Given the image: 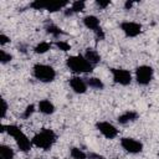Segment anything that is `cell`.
<instances>
[{
    "label": "cell",
    "instance_id": "cell-1",
    "mask_svg": "<svg viewBox=\"0 0 159 159\" xmlns=\"http://www.w3.org/2000/svg\"><path fill=\"white\" fill-rule=\"evenodd\" d=\"M0 132L1 133H7L14 139L19 150L22 152V153H29L34 147L31 139L16 124H4V123H1L0 124Z\"/></svg>",
    "mask_w": 159,
    "mask_h": 159
},
{
    "label": "cell",
    "instance_id": "cell-2",
    "mask_svg": "<svg viewBox=\"0 0 159 159\" xmlns=\"http://www.w3.org/2000/svg\"><path fill=\"white\" fill-rule=\"evenodd\" d=\"M31 142H32L34 147L47 152V150H50L56 144L57 134L52 129H50V128H42L40 132H37V133H35L32 135Z\"/></svg>",
    "mask_w": 159,
    "mask_h": 159
},
{
    "label": "cell",
    "instance_id": "cell-3",
    "mask_svg": "<svg viewBox=\"0 0 159 159\" xmlns=\"http://www.w3.org/2000/svg\"><path fill=\"white\" fill-rule=\"evenodd\" d=\"M66 66L67 68L75 73L76 76H80V75H84V73H91L94 68V66H92L86 58L83 55H72V56H68L66 58Z\"/></svg>",
    "mask_w": 159,
    "mask_h": 159
},
{
    "label": "cell",
    "instance_id": "cell-4",
    "mask_svg": "<svg viewBox=\"0 0 159 159\" xmlns=\"http://www.w3.org/2000/svg\"><path fill=\"white\" fill-rule=\"evenodd\" d=\"M32 76L35 80H37L39 82H42V83H51L56 80V70L50 66V65H46V63H35L32 66Z\"/></svg>",
    "mask_w": 159,
    "mask_h": 159
},
{
    "label": "cell",
    "instance_id": "cell-5",
    "mask_svg": "<svg viewBox=\"0 0 159 159\" xmlns=\"http://www.w3.org/2000/svg\"><path fill=\"white\" fill-rule=\"evenodd\" d=\"M154 77V68L149 65H139L134 70V80L139 86H148Z\"/></svg>",
    "mask_w": 159,
    "mask_h": 159
},
{
    "label": "cell",
    "instance_id": "cell-6",
    "mask_svg": "<svg viewBox=\"0 0 159 159\" xmlns=\"http://www.w3.org/2000/svg\"><path fill=\"white\" fill-rule=\"evenodd\" d=\"M111 75H112V80L116 84L127 87L132 83L133 77H132V72L127 68H122V67H109L108 68Z\"/></svg>",
    "mask_w": 159,
    "mask_h": 159
},
{
    "label": "cell",
    "instance_id": "cell-7",
    "mask_svg": "<svg viewBox=\"0 0 159 159\" xmlns=\"http://www.w3.org/2000/svg\"><path fill=\"white\" fill-rule=\"evenodd\" d=\"M120 147L125 153L133 154V155L142 153L144 149L143 143L138 139L132 138V137H122L120 138Z\"/></svg>",
    "mask_w": 159,
    "mask_h": 159
},
{
    "label": "cell",
    "instance_id": "cell-8",
    "mask_svg": "<svg viewBox=\"0 0 159 159\" xmlns=\"http://www.w3.org/2000/svg\"><path fill=\"white\" fill-rule=\"evenodd\" d=\"M94 127L106 139H109V140L117 138V135L119 133L118 128L113 123L107 122V120H98V122H96Z\"/></svg>",
    "mask_w": 159,
    "mask_h": 159
},
{
    "label": "cell",
    "instance_id": "cell-9",
    "mask_svg": "<svg viewBox=\"0 0 159 159\" xmlns=\"http://www.w3.org/2000/svg\"><path fill=\"white\" fill-rule=\"evenodd\" d=\"M119 29L124 34V36L129 37V39L139 36L142 34V31H143L142 24L134 22V21H123V22L119 24Z\"/></svg>",
    "mask_w": 159,
    "mask_h": 159
},
{
    "label": "cell",
    "instance_id": "cell-10",
    "mask_svg": "<svg viewBox=\"0 0 159 159\" xmlns=\"http://www.w3.org/2000/svg\"><path fill=\"white\" fill-rule=\"evenodd\" d=\"M68 84L71 87V89L76 93V94H84L88 89L86 78H82L81 76H72L68 78Z\"/></svg>",
    "mask_w": 159,
    "mask_h": 159
},
{
    "label": "cell",
    "instance_id": "cell-11",
    "mask_svg": "<svg viewBox=\"0 0 159 159\" xmlns=\"http://www.w3.org/2000/svg\"><path fill=\"white\" fill-rule=\"evenodd\" d=\"M137 119H139V113L135 112V111H132V109H128L123 113H120L118 117H117V122L122 125H125L128 123H132V122H135Z\"/></svg>",
    "mask_w": 159,
    "mask_h": 159
},
{
    "label": "cell",
    "instance_id": "cell-12",
    "mask_svg": "<svg viewBox=\"0 0 159 159\" xmlns=\"http://www.w3.org/2000/svg\"><path fill=\"white\" fill-rule=\"evenodd\" d=\"M37 109H39L40 113H42L45 116H51V114L55 113L56 107H55V104L50 99L43 98V99H40L37 102Z\"/></svg>",
    "mask_w": 159,
    "mask_h": 159
},
{
    "label": "cell",
    "instance_id": "cell-13",
    "mask_svg": "<svg viewBox=\"0 0 159 159\" xmlns=\"http://www.w3.org/2000/svg\"><path fill=\"white\" fill-rule=\"evenodd\" d=\"M83 56H84V58H86L92 66L98 65V63L101 62V60H102L99 52H98L96 48H92V47H87L86 51H84V53H83Z\"/></svg>",
    "mask_w": 159,
    "mask_h": 159
},
{
    "label": "cell",
    "instance_id": "cell-14",
    "mask_svg": "<svg viewBox=\"0 0 159 159\" xmlns=\"http://www.w3.org/2000/svg\"><path fill=\"white\" fill-rule=\"evenodd\" d=\"M82 22L84 25V27H87L88 30H92L93 32L101 27V21L96 15H86L82 19Z\"/></svg>",
    "mask_w": 159,
    "mask_h": 159
},
{
    "label": "cell",
    "instance_id": "cell-15",
    "mask_svg": "<svg viewBox=\"0 0 159 159\" xmlns=\"http://www.w3.org/2000/svg\"><path fill=\"white\" fill-rule=\"evenodd\" d=\"M45 30H46V34L51 35V36L55 37V39H58L60 36L67 35L61 27H58L56 24H53V22H51V21H46V22H45Z\"/></svg>",
    "mask_w": 159,
    "mask_h": 159
},
{
    "label": "cell",
    "instance_id": "cell-16",
    "mask_svg": "<svg viewBox=\"0 0 159 159\" xmlns=\"http://www.w3.org/2000/svg\"><path fill=\"white\" fill-rule=\"evenodd\" d=\"M52 46H53V42H50V41H41V42H39L37 45H35L32 50H34V52H35L36 55H43V53H46L47 51H50Z\"/></svg>",
    "mask_w": 159,
    "mask_h": 159
},
{
    "label": "cell",
    "instance_id": "cell-17",
    "mask_svg": "<svg viewBox=\"0 0 159 159\" xmlns=\"http://www.w3.org/2000/svg\"><path fill=\"white\" fill-rule=\"evenodd\" d=\"M86 82H87L88 88H92L94 91H102L104 88L103 81L98 77H88V78H86Z\"/></svg>",
    "mask_w": 159,
    "mask_h": 159
},
{
    "label": "cell",
    "instance_id": "cell-18",
    "mask_svg": "<svg viewBox=\"0 0 159 159\" xmlns=\"http://www.w3.org/2000/svg\"><path fill=\"white\" fill-rule=\"evenodd\" d=\"M67 6H70V1H62V2H53V1H47L46 11H48V12H56V11H60V10H62V9H66Z\"/></svg>",
    "mask_w": 159,
    "mask_h": 159
},
{
    "label": "cell",
    "instance_id": "cell-19",
    "mask_svg": "<svg viewBox=\"0 0 159 159\" xmlns=\"http://www.w3.org/2000/svg\"><path fill=\"white\" fill-rule=\"evenodd\" d=\"M0 157H1V159H14L15 152L10 145L0 144Z\"/></svg>",
    "mask_w": 159,
    "mask_h": 159
},
{
    "label": "cell",
    "instance_id": "cell-20",
    "mask_svg": "<svg viewBox=\"0 0 159 159\" xmlns=\"http://www.w3.org/2000/svg\"><path fill=\"white\" fill-rule=\"evenodd\" d=\"M70 157L72 159H87L88 158V154L86 152H83L78 147H71L70 148Z\"/></svg>",
    "mask_w": 159,
    "mask_h": 159
},
{
    "label": "cell",
    "instance_id": "cell-21",
    "mask_svg": "<svg viewBox=\"0 0 159 159\" xmlns=\"http://www.w3.org/2000/svg\"><path fill=\"white\" fill-rule=\"evenodd\" d=\"M84 7H86V1H83V0H76V1L71 2V5L68 6V9L71 10L72 14L82 12V11H84Z\"/></svg>",
    "mask_w": 159,
    "mask_h": 159
},
{
    "label": "cell",
    "instance_id": "cell-22",
    "mask_svg": "<svg viewBox=\"0 0 159 159\" xmlns=\"http://www.w3.org/2000/svg\"><path fill=\"white\" fill-rule=\"evenodd\" d=\"M53 46L57 48V50H60V51H63V52H68V51H71V45L67 42V41H63V40H56L55 42H53Z\"/></svg>",
    "mask_w": 159,
    "mask_h": 159
},
{
    "label": "cell",
    "instance_id": "cell-23",
    "mask_svg": "<svg viewBox=\"0 0 159 159\" xmlns=\"http://www.w3.org/2000/svg\"><path fill=\"white\" fill-rule=\"evenodd\" d=\"M46 6H47V1H41V0H34L30 2L29 7L36 10V11H42V10H46Z\"/></svg>",
    "mask_w": 159,
    "mask_h": 159
},
{
    "label": "cell",
    "instance_id": "cell-24",
    "mask_svg": "<svg viewBox=\"0 0 159 159\" xmlns=\"http://www.w3.org/2000/svg\"><path fill=\"white\" fill-rule=\"evenodd\" d=\"M35 111H36V106L34 104V103H31V104H27L26 106V108L24 109V112H22V119H29L34 113H35Z\"/></svg>",
    "mask_w": 159,
    "mask_h": 159
},
{
    "label": "cell",
    "instance_id": "cell-25",
    "mask_svg": "<svg viewBox=\"0 0 159 159\" xmlns=\"http://www.w3.org/2000/svg\"><path fill=\"white\" fill-rule=\"evenodd\" d=\"M12 58L14 57L10 52H6L5 50H0V62H1V65H6V63L11 62Z\"/></svg>",
    "mask_w": 159,
    "mask_h": 159
},
{
    "label": "cell",
    "instance_id": "cell-26",
    "mask_svg": "<svg viewBox=\"0 0 159 159\" xmlns=\"http://www.w3.org/2000/svg\"><path fill=\"white\" fill-rule=\"evenodd\" d=\"M94 37H96V41H97V42H99V41H103V40L106 39V34H104V30H103L102 27L97 29V30L94 31Z\"/></svg>",
    "mask_w": 159,
    "mask_h": 159
},
{
    "label": "cell",
    "instance_id": "cell-27",
    "mask_svg": "<svg viewBox=\"0 0 159 159\" xmlns=\"http://www.w3.org/2000/svg\"><path fill=\"white\" fill-rule=\"evenodd\" d=\"M7 109H9L7 102H6L4 98H1V119H5L6 113H7Z\"/></svg>",
    "mask_w": 159,
    "mask_h": 159
},
{
    "label": "cell",
    "instance_id": "cell-28",
    "mask_svg": "<svg viewBox=\"0 0 159 159\" xmlns=\"http://www.w3.org/2000/svg\"><path fill=\"white\" fill-rule=\"evenodd\" d=\"M96 5H97L101 10H104V9H107V7L111 5V1H109V0H96Z\"/></svg>",
    "mask_w": 159,
    "mask_h": 159
},
{
    "label": "cell",
    "instance_id": "cell-29",
    "mask_svg": "<svg viewBox=\"0 0 159 159\" xmlns=\"http://www.w3.org/2000/svg\"><path fill=\"white\" fill-rule=\"evenodd\" d=\"M10 41H11V40H10V37H9L7 35H5L4 32L0 34V45H1V46H5V45L9 43Z\"/></svg>",
    "mask_w": 159,
    "mask_h": 159
},
{
    "label": "cell",
    "instance_id": "cell-30",
    "mask_svg": "<svg viewBox=\"0 0 159 159\" xmlns=\"http://www.w3.org/2000/svg\"><path fill=\"white\" fill-rule=\"evenodd\" d=\"M134 4H135L134 1H129V0H127V1L124 2V9H125V10H130V9L133 7Z\"/></svg>",
    "mask_w": 159,
    "mask_h": 159
},
{
    "label": "cell",
    "instance_id": "cell-31",
    "mask_svg": "<svg viewBox=\"0 0 159 159\" xmlns=\"http://www.w3.org/2000/svg\"><path fill=\"white\" fill-rule=\"evenodd\" d=\"M111 159H118V158H111Z\"/></svg>",
    "mask_w": 159,
    "mask_h": 159
},
{
    "label": "cell",
    "instance_id": "cell-32",
    "mask_svg": "<svg viewBox=\"0 0 159 159\" xmlns=\"http://www.w3.org/2000/svg\"><path fill=\"white\" fill-rule=\"evenodd\" d=\"M158 158H159V153H158Z\"/></svg>",
    "mask_w": 159,
    "mask_h": 159
},
{
    "label": "cell",
    "instance_id": "cell-33",
    "mask_svg": "<svg viewBox=\"0 0 159 159\" xmlns=\"http://www.w3.org/2000/svg\"><path fill=\"white\" fill-rule=\"evenodd\" d=\"M65 159H68V158H65Z\"/></svg>",
    "mask_w": 159,
    "mask_h": 159
},
{
    "label": "cell",
    "instance_id": "cell-34",
    "mask_svg": "<svg viewBox=\"0 0 159 159\" xmlns=\"http://www.w3.org/2000/svg\"><path fill=\"white\" fill-rule=\"evenodd\" d=\"M39 159H40V158H39Z\"/></svg>",
    "mask_w": 159,
    "mask_h": 159
}]
</instances>
